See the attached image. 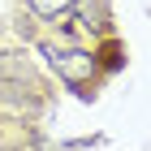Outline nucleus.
<instances>
[{"instance_id": "obj_2", "label": "nucleus", "mask_w": 151, "mask_h": 151, "mask_svg": "<svg viewBox=\"0 0 151 151\" xmlns=\"http://www.w3.org/2000/svg\"><path fill=\"white\" fill-rule=\"evenodd\" d=\"M30 9H35L39 17H65V13L73 9V0H30Z\"/></svg>"}, {"instance_id": "obj_1", "label": "nucleus", "mask_w": 151, "mask_h": 151, "mask_svg": "<svg viewBox=\"0 0 151 151\" xmlns=\"http://www.w3.org/2000/svg\"><path fill=\"white\" fill-rule=\"evenodd\" d=\"M47 65L69 82V86H82V82L95 73V56H91V52H78V47H60V52L47 47Z\"/></svg>"}]
</instances>
